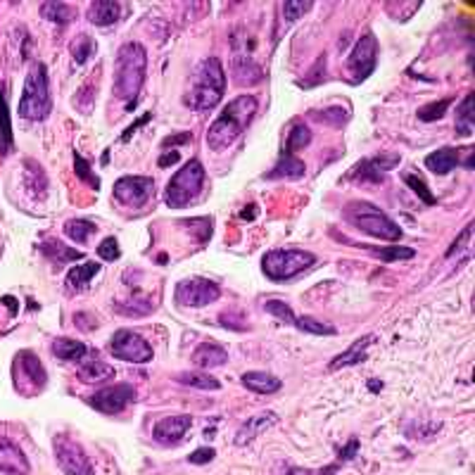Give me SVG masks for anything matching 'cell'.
Here are the masks:
<instances>
[{"instance_id": "21", "label": "cell", "mask_w": 475, "mask_h": 475, "mask_svg": "<svg viewBox=\"0 0 475 475\" xmlns=\"http://www.w3.org/2000/svg\"><path fill=\"white\" fill-rule=\"evenodd\" d=\"M121 15V5L114 0H95L88 8V19L95 27H112Z\"/></svg>"}, {"instance_id": "36", "label": "cell", "mask_w": 475, "mask_h": 475, "mask_svg": "<svg viewBox=\"0 0 475 475\" xmlns=\"http://www.w3.org/2000/svg\"><path fill=\"white\" fill-rule=\"evenodd\" d=\"M290 326H295L299 330H304V333H311V335H335V328L333 326H326V323L316 321V318H309V316H292Z\"/></svg>"}, {"instance_id": "27", "label": "cell", "mask_w": 475, "mask_h": 475, "mask_svg": "<svg viewBox=\"0 0 475 475\" xmlns=\"http://www.w3.org/2000/svg\"><path fill=\"white\" fill-rule=\"evenodd\" d=\"M97 271H100V264L97 262H86V264H79V266H71L64 285H67L69 290H83L90 281H93V276Z\"/></svg>"}, {"instance_id": "15", "label": "cell", "mask_w": 475, "mask_h": 475, "mask_svg": "<svg viewBox=\"0 0 475 475\" xmlns=\"http://www.w3.org/2000/svg\"><path fill=\"white\" fill-rule=\"evenodd\" d=\"M133 397H136L133 387L128 385V383H124V385H109L105 390H100V392H95L88 402L90 407L102 414H119L131 404Z\"/></svg>"}, {"instance_id": "32", "label": "cell", "mask_w": 475, "mask_h": 475, "mask_svg": "<svg viewBox=\"0 0 475 475\" xmlns=\"http://www.w3.org/2000/svg\"><path fill=\"white\" fill-rule=\"evenodd\" d=\"M309 143H311V131H309V126H307V124H302V121H297L295 126L290 128V133H288V140H285V150H283V152L292 155V152H297V150L307 148Z\"/></svg>"}, {"instance_id": "47", "label": "cell", "mask_w": 475, "mask_h": 475, "mask_svg": "<svg viewBox=\"0 0 475 475\" xmlns=\"http://www.w3.org/2000/svg\"><path fill=\"white\" fill-rule=\"evenodd\" d=\"M471 236H473V224H468V229H464L459 233V238L454 240L452 243V247H449L447 250V257H454V255H459L461 250H464V247L468 245V240H471Z\"/></svg>"}, {"instance_id": "52", "label": "cell", "mask_w": 475, "mask_h": 475, "mask_svg": "<svg viewBox=\"0 0 475 475\" xmlns=\"http://www.w3.org/2000/svg\"><path fill=\"white\" fill-rule=\"evenodd\" d=\"M145 121H150V112H148L145 116H143V119H138V121H136V124H133V126H131V128H126V131H124V136H121V143H126L128 138H131V136H133V131H136V128H138V126H143V124H145Z\"/></svg>"}, {"instance_id": "49", "label": "cell", "mask_w": 475, "mask_h": 475, "mask_svg": "<svg viewBox=\"0 0 475 475\" xmlns=\"http://www.w3.org/2000/svg\"><path fill=\"white\" fill-rule=\"evenodd\" d=\"M179 160H181V152H169V155H162V157L157 160V164H160L162 169H167V167L176 164Z\"/></svg>"}, {"instance_id": "40", "label": "cell", "mask_w": 475, "mask_h": 475, "mask_svg": "<svg viewBox=\"0 0 475 475\" xmlns=\"http://www.w3.org/2000/svg\"><path fill=\"white\" fill-rule=\"evenodd\" d=\"M311 116H316V121L333 124V126H342V124H347L349 112L344 107H328V109H318V112H311Z\"/></svg>"}, {"instance_id": "43", "label": "cell", "mask_w": 475, "mask_h": 475, "mask_svg": "<svg viewBox=\"0 0 475 475\" xmlns=\"http://www.w3.org/2000/svg\"><path fill=\"white\" fill-rule=\"evenodd\" d=\"M74 169H76V176H79L81 181H88L93 191H97V188H100V181L93 176V172H90V164L81 160V155H74Z\"/></svg>"}, {"instance_id": "26", "label": "cell", "mask_w": 475, "mask_h": 475, "mask_svg": "<svg viewBox=\"0 0 475 475\" xmlns=\"http://www.w3.org/2000/svg\"><path fill=\"white\" fill-rule=\"evenodd\" d=\"M302 176H304V162L288 152H283L278 164L266 174V179H302Z\"/></svg>"}, {"instance_id": "23", "label": "cell", "mask_w": 475, "mask_h": 475, "mask_svg": "<svg viewBox=\"0 0 475 475\" xmlns=\"http://www.w3.org/2000/svg\"><path fill=\"white\" fill-rule=\"evenodd\" d=\"M193 361L198 368H214V366H221V363L229 361V354H226V349L221 347L217 342H205L198 347V352L193 354Z\"/></svg>"}, {"instance_id": "8", "label": "cell", "mask_w": 475, "mask_h": 475, "mask_svg": "<svg viewBox=\"0 0 475 475\" xmlns=\"http://www.w3.org/2000/svg\"><path fill=\"white\" fill-rule=\"evenodd\" d=\"M55 447V459L57 466L62 468V473L67 475H93V466H90L88 454L83 452L79 442H74L69 435H55L53 440Z\"/></svg>"}, {"instance_id": "14", "label": "cell", "mask_w": 475, "mask_h": 475, "mask_svg": "<svg viewBox=\"0 0 475 475\" xmlns=\"http://www.w3.org/2000/svg\"><path fill=\"white\" fill-rule=\"evenodd\" d=\"M397 164H399V155L383 152V155H375V157L361 160L347 179L359 181V184H380V181H385L390 169H395Z\"/></svg>"}, {"instance_id": "51", "label": "cell", "mask_w": 475, "mask_h": 475, "mask_svg": "<svg viewBox=\"0 0 475 475\" xmlns=\"http://www.w3.org/2000/svg\"><path fill=\"white\" fill-rule=\"evenodd\" d=\"M356 449H359V440H352V442H349V445H347V447H344V449H342V452H340V459H342V461L352 459V457H354V454H356Z\"/></svg>"}, {"instance_id": "13", "label": "cell", "mask_w": 475, "mask_h": 475, "mask_svg": "<svg viewBox=\"0 0 475 475\" xmlns=\"http://www.w3.org/2000/svg\"><path fill=\"white\" fill-rule=\"evenodd\" d=\"M375 62H378V41H375L373 34H366L356 41L352 55L347 60V67L354 74V81L359 83L366 79L371 71L375 69Z\"/></svg>"}, {"instance_id": "22", "label": "cell", "mask_w": 475, "mask_h": 475, "mask_svg": "<svg viewBox=\"0 0 475 475\" xmlns=\"http://www.w3.org/2000/svg\"><path fill=\"white\" fill-rule=\"evenodd\" d=\"M233 74H236V83H240V86H255L262 81V69L250 55L233 57Z\"/></svg>"}, {"instance_id": "38", "label": "cell", "mask_w": 475, "mask_h": 475, "mask_svg": "<svg viewBox=\"0 0 475 475\" xmlns=\"http://www.w3.org/2000/svg\"><path fill=\"white\" fill-rule=\"evenodd\" d=\"M452 100H454V97H442V100H438V102L423 105L419 109V119L421 121H438V119H442V116L447 114L449 105H452Z\"/></svg>"}, {"instance_id": "6", "label": "cell", "mask_w": 475, "mask_h": 475, "mask_svg": "<svg viewBox=\"0 0 475 475\" xmlns=\"http://www.w3.org/2000/svg\"><path fill=\"white\" fill-rule=\"evenodd\" d=\"M205 186V167L200 160H188L181 172H176L169 181L167 191H164V203L172 207V210H181V207H188L203 193Z\"/></svg>"}, {"instance_id": "7", "label": "cell", "mask_w": 475, "mask_h": 475, "mask_svg": "<svg viewBox=\"0 0 475 475\" xmlns=\"http://www.w3.org/2000/svg\"><path fill=\"white\" fill-rule=\"evenodd\" d=\"M316 264V257L307 250H271L262 257V269L271 281H288Z\"/></svg>"}, {"instance_id": "48", "label": "cell", "mask_w": 475, "mask_h": 475, "mask_svg": "<svg viewBox=\"0 0 475 475\" xmlns=\"http://www.w3.org/2000/svg\"><path fill=\"white\" fill-rule=\"evenodd\" d=\"M214 457H217V452H214L212 447H203L198 449V452H193L191 457H188V461H191V464H210Z\"/></svg>"}, {"instance_id": "19", "label": "cell", "mask_w": 475, "mask_h": 475, "mask_svg": "<svg viewBox=\"0 0 475 475\" xmlns=\"http://www.w3.org/2000/svg\"><path fill=\"white\" fill-rule=\"evenodd\" d=\"M375 342V337L373 335H363V337H359L356 342H352V347L349 349H344L342 354H337L333 361H330V371H337V368H344V366H354V363H361V361H366V349H368V344H373Z\"/></svg>"}, {"instance_id": "33", "label": "cell", "mask_w": 475, "mask_h": 475, "mask_svg": "<svg viewBox=\"0 0 475 475\" xmlns=\"http://www.w3.org/2000/svg\"><path fill=\"white\" fill-rule=\"evenodd\" d=\"M179 383L181 385L195 387V390H219L221 387V383L217 378L203 373V371H188V373H181Z\"/></svg>"}, {"instance_id": "28", "label": "cell", "mask_w": 475, "mask_h": 475, "mask_svg": "<svg viewBox=\"0 0 475 475\" xmlns=\"http://www.w3.org/2000/svg\"><path fill=\"white\" fill-rule=\"evenodd\" d=\"M88 352V347L79 340H71V337H57L53 342V354L62 361H79Z\"/></svg>"}, {"instance_id": "1", "label": "cell", "mask_w": 475, "mask_h": 475, "mask_svg": "<svg viewBox=\"0 0 475 475\" xmlns=\"http://www.w3.org/2000/svg\"><path fill=\"white\" fill-rule=\"evenodd\" d=\"M259 109V102L255 95H238L236 100H231L224 107V112L219 114V119L212 124L207 131V143L212 150H226L233 145L247 126L252 124Z\"/></svg>"}, {"instance_id": "34", "label": "cell", "mask_w": 475, "mask_h": 475, "mask_svg": "<svg viewBox=\"0 0 475 475\" xmlns=\"http://www.w3.org/2000/svg\"><path fill=\"white\" fill-rule=\"evenodd\" d=\"M475 126L473 116V95H466V100L461 102L457 109V133L459 136H471Z\"/></svg>"}, {"instance_id": "30", "label": "cell", "mask_w": 475, "mask_h": 475, "mask_svg": "<svg viewBox=\"0 0 475 475\" xmlns=\"http://www.w3.org/2000/svg\"><path fill=\"white\" fill-rule=\"evenodd\" d=\"M12 148V124H10V109L5 102V83H0V155H8Z\"/></svg>"}, {"instance_id": "9", "label": "cell", "mask_w": 475, "mask_h": 475, "mask_svg": "<svg viewBox=\"0 0 475 475\" xmlns=\"http://www.w3.org/2000/svg\"><path fill=\"white\" fill-rule=\"evenodd\" d=\"M12 375H15V387L19 390V392L24 390V383H29L27 395L41 392V390L45 387V383H48V375H45L43 363L38 361V356L34 352H27V349L15 356V363H12Z\"/></svg>"}, {"instance_id": "50", "label": "cell", "mask_w": 475, "mask_h": 475, "mask_svg": "<svg viewBox=\"0 0 475 475\" xmlns=\"http://www.w3.org/2000/svg\"><path fill=\"white\" fill-rule=\"evenodd\" d=\"M188 140H191V133H179V136H169V138H164V143H162V145L172 148V145H176V143H181V145H184V143H188Z\"/></svg>"}, {"instance_id": "5", "label": "cell", "mask_w": 475, "mask_h": 475, "mask_svg": "<svg viewBox=\"0 0 475 475\" xmlns=\"http://www.w3.org/2000/svg\"><path fill=\"white\" fill-rule=\"evenodd\" d=\"M344 219L352 226H356L359 231L380 240H392L395 243V240L402 238L399 226H397L387 214H383L375 205L363 203V200H356V203H349L344 207Z\"/></svg>"}, {"instance_id": "37", "label": "cell", "mask_w": 475, "mask_h": 475, "mask_svg": "<svg viewBox=\"0 0 475 475\" xmlns=\"http://www.w3.org/2000/svg\"><path fill=\"white\" fill-rule=\"evenodd\" d=\"M71 55H74L76 64H83L88 62L90 57L95 55V41L90 36H76L74 43H71Z\"/></svg>"}, {"instance_id": "18", "label": "cell", "mask_w": 475, "mask_h": 475, "mask_svg": "<svg viewBox=\"0 0 475 475\" xmlns=\"http://www.w3.org/2000/svg\"><path fill=\"white\" fill-rule=\"evenodd\" d=\"M276 421H278V416L273 411H264V414H257V416H252V419H247L243 426L238 428L236 445H247V442H252L257 435H262L264 431H269L271 426H276Z\"/></svg>"}, {"instance_id": "46", "label": "cell", "mask_w": 475, "mask_h": 475, "mask_svg": "<svg viewBox=\"0 0 475 475\" xmlns=\"http://www.w3.org/2000/svg\"><path fill=\"white\" fill-rule=\"evenodd\" d=\"M219 323L224 328H231V330H247V328H250V326H247V321H245V316L236 318V311H226V314H221Z\"/></svg>"}, {"instance_id": "44", "label": "cell", "mask_w": 475, "mask_h": 475, "mask_svg": "<svg viewBox=\"0 0 475 475\" xmlns=\"http://www.w3.org/2000/svg\"><path fill=\"white\" fill-rule=\"evenodd\" d=\"M97 255H100V259H105V262H116L119 255H121L116 238H105V240H102L100 247H97Z\"/></svg>"}, {"instance_id": "53", "label": "cell", "mask_w": 475, "mask_h": 475, "mask_svg": "<svg viewBox=\"0 0 475 475\" xmlns=\"http://www.w3.org/2000/svg\"><path fill=\"white\" fill-rule=\"evenodd\" d=\"M255 214H257V207L250 205V207H245V212L240 214V217H243V219H255Z\"/></svg>"}, {"instance_id": "35", "label": "cell", "mask_w": 475, "mask_h": 475, "mask_svg": "<svg viewBox=\"0 0 475 475\" xmlns=\"http://www.w3.org/2000/svg\"><path fill=\"white\" fill-rule=\"evenodd\" d=\"M64 233H67V238H71L74 243H86L95 233V224L86 219H71L64 224Z\"/></svg>"}, {"instance_id": "39", "label": "cell", "mask_w": 475, "mask_h": 475, "mask_svg": "<svg viewBox=\"0 0 475 475\" xmlns=\"http://www.w3.org/2000/svg\"><path fill=\"white\" fill-rule=\"evenodd\" d=\"M375 257H380L383 262H404V259H414L416 252L411 247H373Z\"/></svg>"}, {"instance_id": "10", "label": "cell", "mask_w": 475, "mask_h": 475, "mask_svg": "<svg viewBox=\"0 0 475 475\" xmlns=\"http://www.w3.org/2000/svg\"><path fill=\"white\" fill-rule=\"evenodd\" d=\"M109 352L116 359L131 361V363H148L152 359V347L145 337H140L133 330H116L109 340Z\"/></svg>"}, {"instance_id": "24", "label": "cell", "mask_w": 475, "mask_h": 475, "mask_svg": "<svg viewBox=\"0 0 475 475\" xmlns=\"http://www.w3.org/2000/svg\"><path fill=\"white\" fill-rule=\"evenodd\" d=\"M426 167L431 169L433 174H449L459 167V150L454 148H442L438 152L428 155Z\"/></svg>"}, {"instance_id": "31", "label": "cell", "mask_w": 475, "mask_h": 475, "mask_svg": "<svg viewBox=\"0 0 475 475\" xmlns=\"http://www.w3.org/2000/svg\"><path fill=\"white\" fill-rule=\"evenodd\" d=\"M41 17L50 19L55 24H69L71 19L76 17V10L67 3H57V0H50V3L41 5Z\"/></svg>"}, {"instance_id": "20", "label": "cell", "mask_w": 475, "mask_h": 475, "mask_svg": "<svg viewBox=\"0 0 475 475\" xmlns=\"http://www.w3.org/2000/svg\"><path fill=\"white\" fill-rule=\"evenodd\" d=\"M240 383L257 395H273L281 390V380H278L276 375L266 373V371H247V373H243Z\"/></svg>"}, {"instance_id": "29", "label": "cell", "mask_w": 475, "mask_h": 475, "mask_svg": "<svg viewBox=\"0 0 475 475\" xmlns=\"http://www.w3.org/2000/svg\"><path fill=\"white\" fill-rule=\"evenodd\" d=\"M41 250L48 255L50 259H53L55 264H67V262H76V259H81L83 255L79 250H69L67 245L64 243H60V240H55V238H48L43 243V247Z\"/></svg>"}, {"instance_id": "16", "label": "cell", "mask_w": 475, "mask_h": 475, "mask_svg": "<svg viewBox=\"0 0 475 475\" xmlns=\"http://www.w3.org/2000/svg\"><path fill=\"white\" fill-rule=\"evenodd\" d=\"M191 423H193L191 416H169V419H162L155 423L152 438L157 440L160 445L174 447L186 438V433L191 431Z\"/></svg>"}, {"instance_id": "17", "label": "cell", "mask_w": 475, "mask_h": 475, "mask_svg": "<svg viewBox=\"0 0 475 475\" xmlns=\"http://www.w3.org/2000/svg\"><path fill=\"white\" fill-rule=\"evenodd\" d=\"M0 471L8 475H29V461L15 442L0 438Z\"/></svg>"}, {"instance_id": "11", "label": "cell", "mask_w": 475, "mask_h": 475, "mask_svg": "<svg viewBox=\"0 0 475 475\" xmlns=\"http://www.w3.org/2000/svg\"><path fill=\"white\" fill-rule=\"evenodd\" d=\"M221 288L207 278H188L176 285V302L184 307H207V304L217 302Z\"/></svg>"}, {"instance_id": "25", "label": "cell", "mask_w": 475, "mask_h": 475, "mask_svg": "<svg viewBox=\"0 0 475 475\" xmlns=\"http://www.w3.org/2000/svg\"><path fill=\"white\" fill-rule=\"evenodd\" d=\"M112 375H114V368L100 359L83 361L79 371H76V378L81 383H102V380H109Z\"/></svg>"}, {"instance_id": "12", "label": "cell", "mask_w": 475, "mask_h": 475, "mask_svg": "<svg viewBox=\"0 0 475 475\" xmlns=\"http://www.w3.org/2000/svg\"><path fill=\"white\" fill-rule=\"evenodd\" d=\"M155 193V181L150 176H124L114 184V198L116 203L126 207H143L152 198Z\"/></svg>"}, {"instance_id": "41", "label": "cell", "mask_w": 475, "mask_h": 475, "mask_svg": "<svg viewBox=\"0 0 475 475\" xmlns=\"http://www.w3.org/2000/svg\"><path fill=\"white\" fill-rule=\"evenodd\" d=\"M404 184H407L409 188H411V191H414L416 195H419V198H421L426 205H431V207H433L435 203H438V200H435V195L431 193V188L426 186V181L419 179V176H416V174H404Z\"/></svg>"}, {"instance_id": "2", "label": "cell", "mask_w": 475, "mask_h": 475, "mask_svg": "<svg viewBox=\"0 0 475 475\" xmlns=\"http://www.w3.org/2000/svg\"><path fill=\"white\" fill-rule=\"evenodd\" d=\"M145 64L148 53L140 43H124L116 53L114 62V95L126 102L128 109L136 107L140 95L143 81H145Z\"/></svg>"}, {"instance_id": "4", "label": "cell", "mask_w": 475, "mask_h": 475, "mask_svg": "<svg viewBox=\"0 0 475 475\" xmlns=\"http://www.w3.org/2000/svg\"><path fill=\"white\" fill-rule=\"evenodd\" d=\"M48 114H50L48 67L43 62H36L29 69L27 81H24V95L19 100V116L31 121H43Z\"/></svg>"}, {"instance_id": "3", "label": "cell", "mask_w": 475, "mask_h": 475, "mask_svg": "<svg viewBox=\"0 0 475 475\" xmlns=\"http://www.w3.org/2000/svg\"><path fill=\"white\" fill-rule=\"evenodd\" d=\"M226 93V76L224 67L217 57H207L195 67L191 88H188L186 102L195 112H207V109L217 107L219 100Z\"/></svg>"}, {"instance_id": "42", "label": "cell", "mask_w": 475, "mask_h": 475, "mask_svg": "<svg viewBox=\"0 0 475 475\" xmlns=\"http://www.w3.org/2000/svg\"><path fill=\"white\" fill-rule=\"evenodd\" d=\"M314 8V3H302V0H285L283 3V15L288 22H295L304 15V12H309Z\"/></svg>"}, {"instance_id": "45", "label": "cell", "mask_w": 475, "mask_h": 475, "mask_svg": "<svg viewBox=\"0 0 475 475\" xmlns=\"http://www.w3.org/2000/svg\"><path fill=\"white\" fill-rule=\"evenodd\" d=\"M116 311L124 316H148L152 307L148 302H126L124 307H116Z\"/></svg>"}]
</instances>
